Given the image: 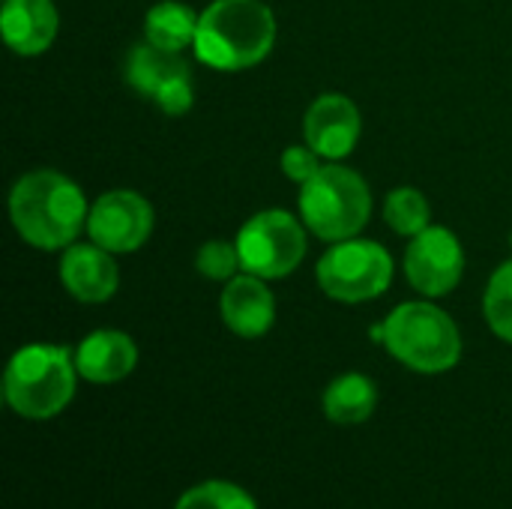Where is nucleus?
<instances>
[{
	"label": "nucleus",
	"mask_w": 512,
	"mask_h": 509,
	"mask_svg": "<svg viewBox=\"0 0 512 509\" xmlns=\"http://www.w3.org/2000/svg\"><path fill=\"white\" fill-rule=\"evenodd\" d=\"M87 198L78 183L51 168H36L9 192V216L24 243L54 252L75 243L87 228Z\"/></svg>",
	"instance_id": "obj_1"
},
{
	"label": "nucleus",
	"mask_w": 512,
	"mask_h": 509,
	"mask_svg": "<svg viewBox=\"0 0 512 509\" xmlns=\"http://www.w3.org/2000/svg\"><path fill=\"white\" fill-rule=\"evenodd\" d=\"M276 42V15L264 0H213L198 21L195 57L204 66L237 72L258 66Z\"/></svg>",
	"instance_id": "obj_2"
},
{
	"label": "nucleus",
	"mask_w": 512,
	"mask_h": 509,
	"mask_svg": "<svg viewBox=\"0 0 512 509\" xmlns=\"http://www.w3.org/2000/svg\"><path fill=\"white\" fill-rule=\"evenodd\" d=\"M78 366L63 345H24L3 375L6 405L27 420L57 417L75 396Z\"/></svg>",
	"instance_id": "obj_3"
},
{
	"label": "nucleus",
	"mask_w": 512,
	"mask_h": 509,
	"mask_svg": "<svg viewBox=\"0 0 512 509\" xmlns=\"http://www.w3.org/2000/svg\"><path fill=\"white\" fill-rule=\"evenodd\" d=\"M387 351L408 369L423 375L450 372L462 360V333L456 321L435 303H402L384 321Z\"/></svg>",
	"instance_id": "obj_4"
},
{
	"label": "nucleus",
	"mask_w": 512,
	"mask_h": 509,
	"mask_svg": "<svg viewBox=\"0 0 512 509\" xmlns=\"http://www.w3.org/2000/svg\"><path fill=\"white\" fill-rule=\"evenodd\" d=\"M300 216L303 225L327 243L351 240L372 216L369 183L354 168L336 162L324 165L300 186Z\"/></svg>",
	"instance_id": "obj_5"
},
{
	"label": "nucleus",
	"mask_w": 512,
	"mask_h": 509,
	"mask_svg": "<svg viewBox=\"0 0 512 509\" xmlns=\"http://www.w3.org/2000/svg\"><path fill=\"white\" fill-rule=\"evenodd\" d=\"M393 282V258L375 240H339L318 261V285L330 300L366 303L381 297Z\"/></svg>",
	"instance_id": "obj_6"
},
{
	"label": "nucleus",
	"mask_w": 512,
	"mask_h": 509,
	"mask_svg": "<svg viewBox=\"0 0 512 509\" xmlns=\"http://www.w3.org/2000/svg\"><path fill=\"white\" fill-rule=\"evenodd\" d=\"M237 252L246 273L282 279L306 258V228L288 210H261L237 234Z\"/></svg>",
	"instance_id": "obj_7"
},
{
	"label": "nucleus",
	"mask_w": 512,
	"mask_h": 509,
	"mask_svg": "<svg viewBox=\"0 0 512 509\" xmlns=\"http://www.w3.org/2000/svg\"><path fill=\"white\" fill-rule=\"evenodd\" d=\"M126 81L141 96L153 99L159 111L180 117L195 102L192 69L180 51H165L153 42H138L126 60Z\"/></svg>",
	"instance_id": "obj_8"
},
{
	"label": "nucleus",
	"mask_w": 512,
	"mask_h": 509,
	"mask_svg": "<svg viewBox=\"0 0 512 509\" xmlns=\"http://www.w3.org/2000/svg\"><path fill=\"white\" fill-rule=\"evenodd\" d=\"M87 234L96 246L129 255L141 249L153 234V207L132 189H111L96 198L87 213Z\"/></svg>",
	"instance_id": "obj_9"
},
{
	"label": "nucleus",
	"mask_w": 512,
	"mask_h": 509,
	"mask_svg": "<svg viewBox=\"0 0 512 509\" xmlns=\"http://www.w3.org/2000/svg\"><path fill=\"white\" fill-rule=\"evenodd\" d=\"M465 273V252L459 237L450 228L429 225L417 237H411L405 252V276L414 291L423 297H447L456 291Z\"/></svg>",
	"instance_id": "obj_10"
},
{
	"label": "nucleus",
	"mask_w": 512,
	"mask_h": 509,
	"mask_svg": "<svg viewBox=\"0 0 512 509\" xmlns=\"http://www.w3.org/2000/svg\"><path fill=\"white\" fill-rule=\"evenodd\" d=\"M360 132H363L360 108L345 93H324V96H318L309 105L306 120H303L306 144L321 159H330V162H339V159L351 156V150L360 141Z\"/></svg>",
	"instance_id": "obj_11"
},
{
	"label": "nucleus",
	"mask_w": 512,
	"mask_h": 509,
	"mask_svg": "<svg viewBox=\"0 0 512 509\" xmlns=\"http://www.w3.org/2000/svg\"><path fill=\"white\" fill-rule=\"evenodd\" d=\"M60 282L81 303H105L120 285L114 252L96 243H72L60 258Z\"/></svg>",
	"instance_id": "obj_12"
},
{
	"label": "nucleus",
	"mask_w": 512,
	"mask_h": 509,
	"mask_svg": "<svg viewBox=\"0 0 512 509\" xmlns=\"http://www.w3.org/2000/svg\"><path fill=\"white\" fill-rule=\"evenodd\" d=\"M219 309H222L225 327L237 333L240 339L264 336L276 321V297L267 288V279L252 276V273L228 279Z\"/></svg>",
	"instance_id": "obj_13"
},
{
	"label": "nucleus",
	"mask_w": 512,
	"mask_h": 509,
	"mask_svg": "<svg viewBox=\"0 0 512 509\" xmlns=\"http://www.w3.org/2000/svg\"><path fill=\"white\" fill-rule=\"evenodd\" d=\"M60 27L54 0H3L0 30L6 45L21 57H36L51 48Z\"/></svg>",
	"instance_id": "obj_14"
},
{
	"label": "nucleus",
	"mask_w": 512,
	"mask_h": 509,
	"mask_svg": "<svg viewBox=\"0 0 512 509\" xmlns=\"http://www.w3.org/2000/svg\"><path fill=\"white\" fill-rule=\"evenodd\" d=\"M135 363L138 348L120 330H96L75 351L78 375L90 384H117L126 375H132Z\"/></svg>",
	"instance_id": "obj_15"
},
{
	"label": "nucleus",
	"mask_w": 512,
	"mask_h": 509,
	"mask_svg": "<svg viewBox=\"0 0 512 509\" xmlns=\"http://www.w3.org/2000/svg\"><path fill=\"white\" fill-rule=\"evenodd\" d=\"M378 405V387L360 372L339 375L324 393V414L336 426H360L372 417Z\"/></svg>",
	"instance_id": "obj_16"
},
{
	"label": "nucleus",
	"mask_w": 512,
	"mask_h": 509,
	"mask_svg": "<svg viewBox=\"0 0 512 509\" xmlns=\"http://www.w3.org/2000/svg\"><path fill=\"white\" fill-rule=\"evenodd\" d=\"M201 15L180 0H159L144 15V39L165 51H186L195 45Z\"/></svg>",
	"instance_id": "obj_17"
},
{
	"label": "nucleus",
	"mask_w": 512,
	"mask_h": 509,
	"mask_svg": "<svg viewBox=\"0 0 512 509\" xmlns=\"http://www.w3.org/2000/svg\"><path fill=\"white\" fill-rule=\"evenodd\" d=\"M384 219L387 225L402 237H417L432 225V207L426 195L414 186H399L384 201Z\"/></svg>",
	"instance_id": "obj_18"
},
{
	"label": "nucleus",
	"mask_w": 512,
	"mask_h": 509,
	"mask_svg": "<svg viewBox=\"0 0 512 509\" xmlns=\"http://www.w3.org/2000/svg\"><path fill=\"white\" fill-rule=\"evenodd\" d=\"M174 509H258L255 498L225 480H207L180 495Z\"/></svg>",
	"instance_id": "obj_19"
},
{
	"label": "nucleus",
	"mask_w": 512,
	"mask_h": 509,
	"mask_svg": "<svg viewBox=\"0 0 512 509\" xmlns=\"http://www.w3.org/2000/svg\"><path fill=\"white\" fill-rule=\"evenodd\" d=\"M483 309H486V321L492 333L512 345V261L501 264L492 273L486 297H483Z\"/></svg>",
	"instance_id": "obj_20"
},
{
	"label": "nucleus",
	"mask_w": 512,
	"mask_h": 509,
	"mask_svg": "<svg viewBox=\"0 0 512 509\" xmlns=\"http://www.w3.org/2000/svg\"><path fill=\"white\" fill-rule=\"evenodd\" d=\"M195 267L204 279H213V282H225V279H234L237 270L243 267L240 264V252H237V243H228V240H207L198 255H195Z\"/></svg>",
	"instance_id": "obj_21"
},
{
	"label": "nucleus",
	"mask_w": 512,
	"mask_h": 509,
	"mask_svg": "<svg viewBox=\"0 0 512 509\" xmlns=\"http://www.w3.org/2000/svg\"><path fill=\"white\" fill-rule=\"evenodd\" d=\"M324 165H321V156L309 147V144H294V147H288L285 153H282V174L288 177V180H294V183H306V180H312L318 171H321Z\"/></svg>",
	"instance_id": "obj_22"
}]
</instances>
